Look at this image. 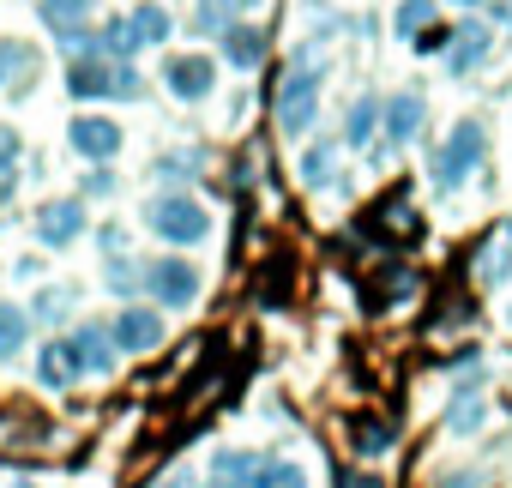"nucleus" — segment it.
Here are the masks:
<instances>
[{
    "label": "nucleus",
    "mask_w": 512,
    "mask_h": 488,
    "mask_svg": "<svg viewBox=\"0 0 512 488\" xmlns=\"http://www.w3.org/2000/svg\"><path fill=\"white\" fill-rule=\"evenodd\" d=\"M482 422V398H452V416H446V428L452 434H470Z\"/></svg>",
    "instance_id": "26"
},
{
    "label": "nucleus",
    "mask_w": 512,
    "mask_h": 488,
    "mask_svg": "<svg viewBox=\"0 0 512 488\" xmlns=\"http://www.w3.org/2000/svg\"><path fill=\"white\" fill-rule=\"evenodd\" d=\"M109 338H115V350L121 356H151L157 344H163V314L157 308H121L115 314V326H109Z\"/></svg>",
    "instance_id": "6"
},
{
    "label": "nucleus",
    "mask_w": 512,
    "mask_h": 488,
    "mask_svg": "<svg viewBox=\"0 0 512 488\" xmlns=\"http://www.w3.org/2000/svg\"><path fill=\"white\" fill-rule=\"evenodd\" d=\"M380 127V97H356L350 103V121H344V145H368Z\"/></svg>",
    "instance_id": "21"
},
{
    "label": "nucleus",
    "mask_w": 512,
    "mask_h": 488,
    "mask_svg": "<svg viewBox=\"0 0 512 488\" xmlns=\"http://www.w3.org/2000/svg\"><path fill=\"white\" fill-rule=\"evenodd\" d=\"M326 175H332V145H308L302 151V181L308 187H326Z\"/></svg>",
    "instance_id": "25"
},
{
    "label": "nucleus",
    "mask_w": 512,
    "mask_h": 488,
    "mask_svg": "<svg viewBox=\"0 0 512 488\" xmlns=\"http://www.w3.org/2000/svg\"><path fill=\"white\" fill-rule=\"evenodd\" d=\"M157 488H193V476H163Z\"/></svg>",
    "instance_id": "30"
},
{
    "label": "nucleus",
    "mask_w": 512,
    "mask_h": 488,
    "mask_svg": "<svg viewBox=\"0 0 512 488\" xmlns=\"http://www.w3.org/2000/svg\"><path fill=\"white\" fill-rule=\"evenodd\" d=\"M37 13H43V25L55 31V37H85V25H91V0H37Z\"/></svg>",
    "instance_id": "15"
},
{
    "label": "nucleus",
    "mask_w": 512,
    "mask_h": 488,
    "mask_svg": "<svg viewBox=\"0 0 512 488\" xmlns=\"http://www.w3.org/2000/svg\"><path fill=\"white\" fill-rule=\"evenodd\" d=\"M392 440H398V422H392V416H356V422H350V446H356V458H380Z\"/></svg>",
    "instance_id": "17"
},
{
    "label": "nucleus",
    "mask_w": 512,
    "mask_h": 488,
    "mask_svg": "<svg viewBox=\"0 0 512 488\" xmlns=\"http://www.w3.org/2000/svg\"><path fill=\"white\" fill-rule=\"evenodd\" d=\"M247 7H260V0H199V13H193V19H199V31H217V37H223L229 25H241Z\"/></svg>",
    "instance_id": "19"
},
{
    "label": "nucleus",
    "mask_w": 512,
    "mask_h": 488,
    "mask_svg": "<svg viewBox=\"0 0 512 488\" xmlns=\"http://www.w3.org/2000/svg\"><path fill=\"white\" fill-rule=\"evenodd\" d=\"M13 61H19V49H13V43H0V85L13 79Z\"/></svg>",
    "instance_id": "28"
},
{
    "label": "nucleus",
    "mask_w": 512,
    "mask_h": 488,
    "mask_svg": "<svg viewBox=\"0 0 512 488\" xmlns=\"http://www.w3.org/2000/svg\"><path fill=\"white\" fill-rule=\"evenodd\" d=\"M223 61H229L235 73H253V67L266 61V31H260V25H247V19L229 25V31H223Z\"/></svg>",
    "instance_id": "12"
},
{
    "label": "nucleus",
    "mask_w": 512,
    "mask_h": 488,
    "mask_svg": "<svg viewBox=\"0 0 512 488\" xmlns=\"http://www.w3.org/2000/svg\"><path fill=\"white\" fill-rule=\"evenodd\" d=\"M488 25H458L452 37H446V67L452 73H470V67H482L488 61Z\"/></svg>",
    "instance_id": "14"
},
{
    "label": "nucleus",
    "mask_w": 512,
    "mask_h": 488,
    "mask_svg": "<svg viewBox=\"0 0 512 488\" xmlns=\"http://www.w3.org/2000/svg\"><path fill=\"white\" fill-rule=\"evenodd\" d=\"M506 248H512V217H506Z\"/></svg>",
    "instance_id": "33"
},
{
    "label": "nucleus",
    "mask_w": 512,
    "mask_h": 488,
    "mask_svg": "<svg viewBox=\"0 0 512 488\" xmlns=\"http://www.w3.org/2000/svg\"><path fill=\"white\" fill-rule=\"evenodd\" d=\"M422 121H428L422 91H398V97H386V103H380V127H386V139H392V145H410V139L422 133Z\"/></svg>",
    "instance_id": "10"
},
{
    "label": "nucleus",
    "mask_w": 512,
    "mask_h": 488,
    "mask_svg": "<svg viewBox=\"0 0 512 488\" xmlns=\"http://www.w3.org/2000/svg\"><path fill=\"white\" fill-rule=\"evenodd\" d=\"M67 139H73V151H79L85 163H109V157L121 151V121H109V115H79V121L67 127Z\"/></svg>",
    "instance_id": "9"
},
{
    "label": "nucleus",
    "mask_w": 512,
    "mask_h": 488,
    "mask_svg": "<svg viewBox=\"0 0 512 488\" xmlns=\"http://www.w3.org/2000/svg\"><path fill=\"white\" fill-rule=\"evenodd\" d=\"M260 452H247V446H229L211 458V488H253V476H260Z\"/></svg>",
    "instance_id": "13"
},
{
    "label": "nucleus",
    "mask_w": 512,
    "mask_h": 488,
    "mask_svg": "<svg viewBox=\"0 0 512 488\" xmlns=\"http://www.w3.org/2000/svg\"><path fill=\"white\" fill-rule=\"evenodd\" d=\"M67 314V290H43L37 296V320H61Z\"/></svg>",
    "instance_id": "27"
},
{
    "label": "nucleus",
    "mask_w": 512,
    "mask_h": 488,
    "mask_svg": "<svg viewBox=\"0 0 512 488\" xmlns=\"http://www.w3.org/2000/svg\"><path fill=\"white\" fill-rule=\"evenodd\" d=\"M482 151H488V133H482V121H458V127L446 133V145L434 151V187H440V193H458V187L476 175Z\"/></svg>",
    "instance_id": "2"
},
{
    "label": "nucleus",
    "mask_w": 512,
    "mask_h": 488,
    "mask_svg": "<svg viewBox=\"0 0 512 488\" xmlns=\"http://www.w3.org/2000/svg\"><path fill=\"white\" fill-rule=\"evenodd\" d=\"M25 344H31V314L19 302H0V362L25 356Z\"/></svg>",
    "instance_id": "18"
},
{
    "label": "nucleus",
    "mask_w": 512,
    "mask_h": 488,
    "mask_svg": "<svg viewBox=\"0 0 512 488\" xmlns=\"http://www.w3.org/2000/svg\"><path fill=\"white\" fill-rule=\"evenodd\" d=\"M253 488H308V470L290 464V458H266L260 476H253Z\"/></svg>",
    "instance_id": "22"
},
{
    "label": "nucleus",
    "mask_w": 512,
    "mask_h": 488,
    "mask_svg": "<svg viewBox=\"0 0 512 488\" xmlns=\"http://www.w3.org/2000/svg\"><path fill=\"white\" fill-rule=\"evenodd\" d=\"M127 25H133L139 49H145V43H169V7H157V0H145V7H133V13H127Z\"/></svg>",
    "instance_id": "20"
},
{
    "label": "nucleus",
    "mask_w": 512,
    "mask_h": 488,
    "mask_svg": "<svg viewBox=\"0 0 512 488\" xmlns=\"http://www.w3.org/2000/svg\"><path fill=\"white\" fill-rule=\"evenodd\" d=\"M428 19H434V0H404V7H398V31H404L410 43L428 31Z\"/></svg>",
    "instance_id": "24"
},
{
    "label": "nucleus",
    "mask_w": 512,
    "mask_h": 488,
    "mask_svg": "<svg viewBox=\"0 0 512 488\" xmlns=\"http://www.w3.org/2000/svg\"><path fill=\"white\" fill-rule=\"evenodd\" d=\"M452 7H494V0H452Z\"/></svg>",
    "instance_id": "32"
},
{
    "label": "nucleus",
    "mask_w": 512,
    "mask_h": 488,
    "mask_svg": "<svg viewBox=\"0 0 512 488\" xmlns=\"http://www.w3.org/2000/svg\"><path fill=\"white\" fill-rule=\"evenodd\" d=\"M163 85H169L175 103H205L211 85H217V61H211V55H175V61L163 67Z\"/></svg>",
    "instance_id": "7"
},
{
    "label": "nucleus",
    "mask_w": 512,
    "mask_h": 488,
    "mask_svg": "<svg viewBox=\"0 0 512 488\" xmlns=\"http://www.w3.org/2000/svg\"><path fill=\"white\" fill-rule=\"evenodd\" d=\"M446 488H482V482H476V476H452Z\"/></svg>",
    "instance_id": "31"
},
{
    "label": "nucleus",
    "mask_w": 512,
    "mask_h": 488,
    "mask_svg": "<svg viewBox=\"0 0 512 488\" xmlns=\"http://www.w3.org/2000/svg\"><path fill=\"white\" fill-rule=\"evenodd\" d=\"M278 133L284 139H302L308 127H314V115H320V73L314 67H296L284 85H278Z\"/></svg>",
    "instance_id": "4"
},
{
    "label": "nucleus",
    "mask_w": 512,
    "mask_h": 488,
    "mask_svg": "<svg viewBox=\"0 0 512 488\" xmlns=\"http://www.w3.org/2000/svg\"><path fill=\"white\" fill-rule=\"evenodd\" d=\"M79 380V362H73V350L67 344H43L37 350V386H49V392H67Z\"/></svg>",
    "instance_id": "16"
},
{
    "label": "nucleus",
    "mask_w": 512,
    "mask_h": 488,
    "mask_svg": "<svg viewBox=\"0 0 512 488\" xmlns=\"http://www.w3.org/2000/svg\"><path fill=\"white\" fill-rule=\"evenodd\" d=\"M145 223L169 241V248H199V241L211 235V211L193 199V193H163L145 205Z\"/></svg>",
    "instance_id": "1"
},
{
    "label": "nucleus",
    "mask_w": 512,
    "mask_h": 488,
    "mask_svg": "<svg viewBox=\"0 0 512 488\" xmlns=\"http://www.w3.org/2000/svg\"><path fill=\"white\" fill-rule=\"evenodd\" d=\"M145 290H151V302L157 308H193L199 302V266L193 260H151L145 266Z\"/></svg>",
    "instance_id": "5"
},
{
    "label": "nucleus",
    "mask_w": 512,
    "mask_h": 488,
    "mask_svg": "<svg viewBox=\"0 0 512 488\" xmlns=\"http://www.w3.org/2000/svg\"><path fill=\"white\" fill-rule=\"evenodd\" d=\"M67 350H73V362H79V374H109L115 368V338H109V326H97V320H85L73 338H67Z\"/></svg>",
    "instance_id": "11"
},
{
    "label": "nucleus",
    "mask_w": 512,
    "mask_h": 488,
    "mask_svg": "<svg viewBox=\"0 0 512 488\" xmlns=\"http://www.w3.org/2000/svg\"><path fill=\"white\" fill-rule=\"evenodd\" d=\"M67 91H73L79 103H97V97H139V73H133V61H103V55H85V61H73Z\"/></svg>",
    "instance_id": "3"
},
{
    "label": "nucleus",
    "mask_w": 512,
    "mask_h": 488,
    "mask_svg": "<svg viewBox=\"0 0 512 488\" xmlns=\"http://www.w3.org/2000/svg\"><path fill=\"white\" fill-rule=\"evenodd\" d=\"M85 235V199H49L37 205V241L43 248H73Z\"/></svg>",
    "instance_id": "8"
},
{
    "label": "nucleus",
    "mask_w": 512,
    "mask_h": 488,
    "mask_svg": "<svg viewBox=\"0 0 512 488\" xmlns=\"http://www.w3.org/2000/svg\"><path fill=\"white\" fill-rule=\"evenodd\" d=\"M13 181H19V133L0 127V199L13 193Z\"/></svg>",
    "instance_id": "23"
},
{
    "label": "nucleus",
    "mask_w": 512,
    "mask_h": 488,
    "mask_svg": "<svg viewBox=\"0 0 512 488\" xmlns=\"http://www.w3.org/2000/svg\"><path fill=\"white\" fill-rule=\"evenodd\" d=\"M350 488H386V482H380L374 470H362V476H350Z\"/></svg>",
    "instance_id": "29"
}]
</instances>
